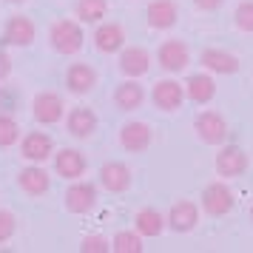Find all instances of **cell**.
<instances>
[{"label":"cell","instance_id":"cell-1","mask_svg":"<svg viewBox=\"0 0 253 253\" xmlns=\"http://www.w3.org/2000/svg\"><path fill=\"white\" fill-rule=\"evenodd\" d=\"M83 26L74 20H57L48 29V43L57 54H77L83 48Z\"/></svg>","mask_w":253,"mask_h":253},{"label":"cell","instance_id":"cell-2","mask_svg":"<svg viewBox=\"0 0 253 253\" xmlns=\"http://www.w3.org/2000/svg\"><path fill=\"white\" fill-rule=\"evenodd\" d=\"M194 131L205 145H222L228 139V120L219 111H199L194 120Z\"/></svg>","mask_w":253,"mask_h":253},{"label":"cell","instance_id":"cell-3","mask_svg":"<svg viewBox=\"0 0 253 253\" xmlns=\"http://www.w3.org/2000/svg\"><path fill=\"white\" fill-rule=\"evenodd\" d=\"M97 199H100V191H97V185L91 182H74L69 185V191H66V196H63V205H66V211L69 213H88V211H94L97 208Z\"/></svg>","mask_w":253,"mask_h":253},{"label":"cell","instance_id":"cell-4","mask_svg":"<svg viewBox=\"0 0 253 253\" xmlns=\"http://www.w3.org/2000/svg\"><path fill=\"white\" fill-rule=\"evenodd\" d=\"M32 114L40 126H57L60 120L66 117V105L63 97L57 91H40L32 103Z\"/></svg>","mask_w":253,"mask_h":253},{"label":"cell","instance_id":"cell-5","mask_svg":"<svg viewBox=\"0 0 253 253\" xmlns=\"http://www.w3.org/2000/svg\"><path fill=\"white\" fill-rule=\"evenodd\" d=\"M233 205H236V196L225 182H211L202 191V208L208 216H225L233 211Z\"/></svg>","mask_w":253,"mask_h":253},{"label":"cell","instance_id":"cell-6","mask_svg":"<svg viewBox=\"0 0 253 253\" xmlns=\"http://www.w3.org/2000/svg\"><path fill=\"white\" fill-rule=\"evenodd\" d=\"M20 157L29 162H48V157H54V139L48 137L46 131H32L20 139Z\"/></svg>","mask_w":253,"mask_h":253},{"label":"cell","instance_id":"cell-7","mask_svg":"<svg viewBox=\"0 0 253 253\" xmlns=\"http://www.w3.org/2000/svg\"><path fill=\"white\" fill-rule=\"evenodd\" d=\"M37 37V26L26 14H12L3 29V46H32Z\"/></svg>","mask_w":253,"mask_h":253},{"label":"cell","instance_id":"cell-8","mask_svg":"<svg viewBox=\"0 0 253 253\" xmlns=\"http://www.w3.org/2000/svg\"><path fill=\"white\" fill-rule=\"evenodd\" d=\"M157 60H160V66L165 71H171V74H179L185 71V66L191 63V51L185 46L182 40H165L160 48H157Z\"/></svg>","mask_w":253,"mask_h":253},{"label":"cell","instance_id":"cell-9","mask_svg":"<svg viewBox=\"0 0 253 253\" xmlns=\"http://www.w3.org/2000/svg\"><path fill=\"white\" fill-rule=\"evenodd\" d=\"M248 171V154L239 145H222L216 154V173L225 179H236Z\"/></svg>","mask_w":253,"mask_h":253},{"label":"cell","instance_id":"cell-10","mask_svg":"<svg viewBox=\"0 0 253 253\" xmlns=\"http://www.w3.org/2000/svg\"><path fill=\"white\" fill-rule=\"evenodd\" d=\"M97 126H100V117L94 114V108H88V105H77L66 114V131L77 139H88L97 131Z\"/></svg>","mask_w":253,"mask_h":253},{"label":"cell","instance_id":"cell-11","mask_svg":"<svg viewBox=\"0 0 253 253\" xmlns=\"http://www.w3.org/2000/svg\"><path fill=\"white\" fill-rule=\"evenodd\" d=\"M85 168H88V162H85V157H83V151L60 148L57 154H54V171H57V176L69 179V182L80 179L83 173H85Z\"/></svg>","mask_w":253,"mask_h":253},{"label":"cell","instance_id":"cell-12","mask_svg":"<svg viewBox=\"0 0 253 253\" xmlns=\"http://www.w3.org/2000/svg\"><path fill=\"white\" fill-rule=\"evenodd\" d=\"M168 228L176 230V233H191L196 228V222H199V208L191 202V199H179V202H173L171 211H168Z\"/></svg>","mask_w":253,"mask_h":253},{"label":"cell","instance_id":"cell-13","mask_svg":"<svg viewBox=\"0 0 253 253\" xmlns=\"http://www.w3.org/2000/svg\"><path fill=\"white\" fill-rule=\"evenodd\" d=\"M151 100L160 111H176L185 100V88L182 83L176 80H160L154 83V91H151Z\"/></svg>","mask_w":253,"mask_h":253},{"label":"cell","instance_id":"cell-14","mask_svg":"<svg viewBox=\"0 0 253 253\" xmlns=\"http://www.w3.org/2000/svg\"><path fill=\"white\" fill-rule=\"evenodd\" d=\"M151 69V54L148 48L142 46H128L123 48V54H120V71L126 74V77H134V80H139V77H145Z\"/></svg>","mask_w":253,"mask_h":253},{"label":"cell","instance_id":"cell-15","mask_svg":"<svg viewBox=\"0 0 253 253\" xmlns=\"http://www.w3.org/2000/svg\"><path fill=\"white\" fill-rule=\"evenodd\" d=\"M120 145L131 154H142L151 145V126L148 123H126L120 128Z\"/></svg>","mask_w":253,"mask_h":253},{"label":"cell","instance_id":"cell-16","mask_svg":"<svg viewBox=\"0 0 253 253\" xmlns=\"http://www.w3.org/2000/svg\"><path fill=\"white\" fill-rule=\"evenodd\" d=\"M97 80H100V74L88 63H71L66 71V88L71 94H88L97 85Z\"/></svg>","mask_w":253,"mask_h":253},{"label":"cell","instance_id":"cell-17","mask_svg":"<svg viewBox=\"0 0 253 253\" xmlns=\"http://www.w3.org/2000/svg\"><path fill=\"white\" fill-rule=\"evenodd\" d=\"M100 185L111 194H123L131 188V168L123 162H105L100 168Z\"/></svg>","mask_w":253,"mask_h":253},{"label":"cell","instance_id":"cell-18","mask_svg":"<svg viewBox=\"0 0 253 253\" xmlns=\"http://www.w3.org/2000/svg\"><path fill=\"white\" fill-rule=\"evenodd\" d=\"M199 63L205 66V71H213V74H236L239 71V57L225 48H205L199 54Z\"/></svg>","mask_w":253,"mask_h":253},{"label":"cell","instance_id":"cell-19","mask_svg":"<svg viewBox=\"0 0 253 253\" xmlns=\"http://www.w3.org/2000/svg\"><path fill=\"white\" fill-rule=\"evenodd\" d=\"M145 17H148V26L151 29H171L176 23V17H179V9H176V3L173 0H151L148 9H145Z\"/></svg>","mask_w":253,"mask_h":253},{"label":"cell","instance_id":"cell-20","mask_svg":"<svg viewBox=\"0 0 253 253\" xmlns=\"http://www.w3.org/2000/svg\"><path fill=\"white\" fill-rule=\"evenodd\" d=\"M94 46H97V51H103V54L120 51V48L126 46V29L120 23H103L94 32Z\"/></svg>","mask_w":253,"mask_h":253},{"label":"cell","instance_id":"cell-21","mask_svg":"<svg viewBox=\"0 0 253 253\" xmlns=\"http://www.w3.org/2000/svg\"><path fill=\"white\" fill-rule=\"evenodd\" d=\"M17 188L29 196H43V194H48L51 179H48V173L40 165H32V168H23L17 173Z\"/></svg>","mask_w":253,"mask_h":253},{"label":"cell","instance_id":"cell-22","mask_svg":"<svg viewBox=\"0 0 253 253\" xmlns=\"http://www.w3.org/2000/svg\"><path fill=\"white\" fill-rule=\"evenodd\" d=\"M142 103H145V88H142L134 77L117 85L114 105L120 108V111H137V108H142Z\"/></svg>","mask_w":253,"mask_h":253},{"label":"cell","instance_id":"cell-23","mask_svg":"<svg viewBox=\"0 0 253 253\" xmlns=\"http://www.w3.org/2000/svg\"><path fill=\"white\" fill-rule=\"evenodd\" d=\"M185 94H188L191 103L205 105L216 97V83H213L211 74H191L188 83H185Z\"/></svg>","mask_w":253,"mask_h":253},{"label":"cell","instance_id":"cell-24","mask_svg":"<svg viewBox=\"0 0 253 253\" xmlns=\"http://www.w3.org/2000/svg\"><path fill=\"white\" fill-rule=\"evenodd\" d=\"M134 228H137L139 236L154 239V236H160L162 230L168 228V222H165V216H162L160 211H154V208H142L137 216H134Z\"/></svg>","mask_w":253,"mask_h":253},{"label":"cell","instance_id":"cell-25","mask_svg":"<svg viewBox=\"0 0 253 253\" xmlns=\"http://www.w3.org/2000/svg\"><path fill=\"white\" fill-rule=\"evenodd\" d=\"M108 12V0H77V17L83 23H100Z\"/></svg>","mask_w":253,"mask_h":253},{"label":"cell","instance_id":"cell-26","mask_svg":"<svg viewBox=\"0 0 253 253\" xmlns=\"http://www.w3.org/2000/svg\"><path fill=\"white\" fill-rule=\"evenodd\" d=\"M111 251L117 253H142V236L137 230H120L111 239Z\"/></svg>","mask_w":253,"mask_h":253},{"label":"cell","instance_id":"cell-27","mask_svg":"<svg viewBox=\"0 0 253 253\" xmlns=\"http://www.w3.org/2000/svg\"><path fill=\"white\" fill-rule=\"evenodd\" d=\"M20 142V126L12 114H0V148H12Z\"/></svg>","mask_w":253,"mask_h":253},{"label":"cell","instance_id":"cell-28","mask_svg":"<svg viewBox=\"0 0 253 253\" xmlns=\"http://www.w3.org/2000/svg\"><path fill=\"white\" fill-rule=\"evenodd\" d=\"M233 20H236V29L239 32H248L253 35V0H242L233 12Z\"/></svg>","mask_w":253,"mask_h":253},{"label":"cell","instance_id":"cell-29","mask_svg":"<svg viewBox=\"0 0 253 253\" xmlns=\"http://www.w3.org/2000/svg\"><path fill=\"white\" fill-rule=\"evenodd\" d=\"M14 230H17V219H14L12 211H0V245H6V242L14 236Z\"/></svg>","mask_w":253,"mask_h":253},{"label":"cell","instance_id":"cell-30","mask_svg":"<svg viewBox=\"0 0 253 253\" xmlns=\"http://www.w3.org/2000/svg\"><path fill=\"white\" fill-rule=\"evenodd\" d=\"M80 251L83 253H105V251H111V245H108L105 236H85L80 245Z\"/></svg>","mask_w":253,"mask_h":253},{"label":"cell","instance_id":"cell-31","mask_svg":"<svg viewBox=\"0 0 253 253\" xmlns=\"http://www.w3.org/2000/svg\"><path fill=\"white\" fill-rule=\"evenodd\" d=\"M9 74H12V57H9V54L0 48V83L6 80Z\"/></svg>","mask_w":253,"mask_h":253},{"label":"cell","instance_id":"cell-32","mask_svg":"<svg viewBox=\"0 0 253 253\" xmlns=\"http://www.w3.org/2000/svg\"><path fill=\"white\" fill-rule=\"evenodd\" d=\"M225 0H194V6L199 9V12H213V9H219Z\"/></svg>","mask_w":253,"mask_h":253},{"label":"cell","instance_id":"cell-33","mask_svg":"<svg viewBox=\"0 0 253 253\" xmlns=\"http://www.w3.org/2000/svg\"><path fill=\"white\" fill-rule=\"evenodd\" d=\"M9 3H26V0H9Z\"/></svg>","mask_w":253,"mask_h":253},{"label":"cell","instance_id":"cell-34","mask_svg":"<svg viewBox=\"0 0 253 253\" xmlns=\"http://www.w3.org/2000/svg\"><path fill=\"white\" fill-rule=\"evenodd\" d=\"M251 219H253V205H251Z\"/></svg>","mask_w":253,"mask_h":253}]
</instances>
